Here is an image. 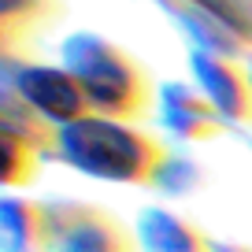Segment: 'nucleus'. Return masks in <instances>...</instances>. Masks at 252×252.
Instances as JSON below:
<instances>
[{
    "label": "nucleus",
    "mask_w": 252,
    "mask_h": 252,
    "mask_svg": "<svg viewBox=\"0 0 252 252\" xmlns=\"http://www.w3.org/2000/svg\"><path fill=\"white\" fill-rule=\"evenodd\" d=\"M23 89L26 96H30L33 104H41V108L48 111V115H74L78 111V89H74L71 78H63V74L56 71H33L23 78Z\"/></svg>",
    "instance_id": "2"
},
{
    "label": "nucleus",
    "mask_w": 252,
    "mask_h": 252,
    "mask_svg": "<svg viewBox=\"0 0 252 252\" xmlns=\"http://www.w3.org/2000/svg\"><path fill=\"white\" fill-rule=\"evenodd\" d=\"M67 149L82 167L111 178H126L141 163V149L130 134L108 123H78L67 130Z\"/></svg>",
    "instance_id": "1"
}]
</instances>
